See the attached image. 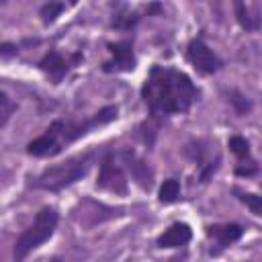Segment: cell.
Segmentation results:
<instances>
[{"label": "cell", "instance_id": "cell-4", "mask_svg": "<svg viewBox=\"0 0 262 262\" xmlns=\"http://www.w3.org/2000/svg\"><path fill=\"white\" fill-rule=\"evenodd\" d=\"M57 221H59V213L53 207H43L35 215L33 223L16 237V242H14V262H20L27 254H31L35 248L45 244L53 235V231L57 227Z\"/></svg>", "mask_w": 262, "mask_h": 262}, {"label": "cell", "instance_id": "cell-2", "mask_svg": "<svg viewBox=\"0 0 262 262\" xmlns=\"http://www.w3.org/2000/svg\"><path fill=\"white\" fill-rule=\"evenodd\" d=\"M119 108L115 104L102 106L98 113H94L88 119L82 121H66V119H55L43 135L35 137L33 141L27 143V154L33 158H53L57 154L63 151V147H68L70 143H74L76 139L88 135L92 129L102 127L111 121L117 119Z\"/></svg>", "mask_w": 262, "mask_h": 262}, {"label": "cell", "instance_id": "cell-7", "mask_svg": "<svg viewBox=\"0 0 262 262\" xmlns=\"http://www.w3.org/2000/svg\"><path fill=\"white\" fill-rule=\"evenodd\" d=\"M111 51V59L102 63V72H133L137 66L135 53H133V41H117L106 45Z\"/></svg>", "mask_w": 262, "mask_h": 262}, {"label": "cell", "instance_id": "cell-5", "mask_svg": "<svg viewBox=\"0 0 262 262\" xmlns=\"http://www.w3.org/2000/svg\"><path fill=\"white\" fill-rule=\"evenodd\" d=\"M96 188L102 190H111L117 194H127V178L125 172L121 170V166L115 164V156L108 149L100 162V172L96 178Z\"/></svg>", "mask_w": 262, "mask_h": 262}, {"label": "cell", "instance_id": "cell-14", "mask_svg": "<svg viewBox=\"0 0 262 262\" xmlns=\"http://www.w3.org/2000/svg\"><path fill=\"white\" fill-rule=\"evenodd\" d=\"M227 100H229V104L233 106V111H235L239 117H244V115H248V113L252 111V102H250L248 96L242 94L239 90H229V92H227Z\"/></svg>", "mask_w": 262, "mask_h": 262}, {"label": "cell", "instance_id": "cell-18", "mask_svg": "<svg viewBox=\"0 0 262 262\" xmlns=\"http://www.w3.org/2000/svg\"><path fill=\"white\" fill-rule=\"evenodd\" d=\"M63 8H66V4H61V2H47V4L41 6L39 14H41V18H43L45 25H51L63 12Z\"/></svg>", "mask_w": 262, "mask_h": 262}, {"label": "cell", "instance_id": "cell-1", "mask_svg": "<svg viewBox=\"0 0 262 262\" xmlns=\"http://www.w3.org/2000/svg\"><path fill=\"white\" fill-rule=\"evenodd\" d=\"M199 94V88L184 72L164 66H154L141 86V98L154 117L186 113Z\"/></svg>", "mask_w": 262, "mask_h": 262}, {"label": "cell", "instance_id": "cell-16", "mask_svg": "<svg viewBox=\"0 0 262 262\" xmlns=\"http://www.w3.org/2000/svg\"><path fill=\"white\" fill-rule=\"evenodd\" d=\"M18 104L6 94V92H0V129L10 121V117L16 113Z\"/></svg>", "mask_w": 262, "mask_h": 262}, {"label": "cell", "instance_id": "cell-6", "mask_svg": "<svg viewBox=\"0 0 262 262\" xmlns=\"http://www.w3.org/2000/svg\"><path fill=\"white\" fill-rule=\"evenodd\" d=\"M186 59L194 66L196 72L209 76L215 74L221 68V59L215 55V51L203 41V39H192L186 47Z\"/></svg>", "mask_w": 262, "mask_h": 262}, {"label": "cell", "instance_id": "cell-8", "mask_svg": "<svg viewBox=\"0 0 262 262\" xmlns=\"http://www.w3.org/2000/svg\"><path fill=\"white\" fill-rule=\"evenodd\" d=\"M207 235L215 242V248H211V254L219 256L227 246H231L244 235V227L237 223H217L207 227Z\"/></svg>", "mask_w": 262, "mask_h": 262}, {"label": "cell", "instance_id": "cell-20", "mask_svg": "<svg viewBox=\"0 0 262 262\" xmlns=\"http://www.w3.org/2000/svg\"><path fill=\"white\" fill-rule=\"evenodd\" d=\"M16 51H18V47L14 43H2L0 45V55L2 57H12V55H16Z\"/></svg>", "mask_w": 262, "mask_h": 262}, {"label": "cell", "instance_id": "cell-17", "mask_svg": "<svg viewBox=\"0 0 262 262\" xmlns=\"http://www.w3.org/2000/svg\"><path fill=\"white\" fill-rule=\"evenodd\" d=\"M233 194H235L242 203H246L254 215H262V196L252 194V192H244V190H239V188H233Z\"/></svg>", "mask_w": 262, "mask_h": 262}, {"label": "cell", "instance_id": "cell-19", "mask_svg": "<svg viewBox=\"0 0 262 262\" xmlns=\"http://www.w3.org/2000/svg\"><path fill=\"white\" fill-rule=\"evenodd\" d=\"M139 20V16L137 14H115L113 16V27L115 29H121V31H127V29H131V27H135V23Z\"/></svg>", "mask_w": 262, "mask_h": 262}, {"label": "cell", "instance_id": "cell-10", "mask_svg": "<svg viewBox=\"0 0 262 262\" xmlns=\"http://www.w3.org/2000/svg\"><path fill=\"white\" fill-rule=\"evenodd\" d=\"M121 158H123L127 170L131 172L133 180H135L143 190H149L151 184H154V170L149 168V164H147L143 158H139L133 149H123Z\"/></svg>", "mask_w": 262, "mask_h": 262}, {"label": "cell", "instance_id": "cell-21", "mask_svg": "<svg viewBox=\"0 0 262 262\" xmlns=\"http://www.w3.org/2000/svg\"><path fill=\"white\" fill-rule=\"evenodd\" d=\"M162 10V6L160 4H151L149 8H147V14H151V12H160Z\"/></svg>", "mask_w": 262, "mask_h": 262}, {"label": "cell", "instance_id": "cell-13", "mask_svg": "<svg viewBox=\"0 0 262 262\" xmlns=\"http://www.w3.org/2000/svg\"><path fill=\"white\" fill-rule=\"evenodd\" d=\"M178 196H180V182L176 180V178H168V180H164V184L160 186V203H164V205H170V203H174V201H178Z\"/></svg>", "mask_w": 262, "mask_h": 262}, {"label": "cell", "instance_id": "cell-15", "mask_svg": "<svg viewBox=\"0 0 262 262\" xmlns=\"http://www.w3.org/2000/svg\"><path fill=\"white\" fill-rule=\"evenodd\" d=\"M235 14H237V23L246 29V31H256L258 29V16H250V10L244 2H235Z\"/></svg>", "mask_w": 262, "mask_h": 262}, {"label": "cell", "instance_id": "cell-9", "mask_svg": "<svg viewBox=\"0 0 262 262\" xmlns=\"http://www.w3.org/2000/svg\"><path fill=\"white\" fill-rule=\"evenodd\" d=\"M227 145H229V151L239 162V166H235V174L237 176H254L258 172V166H256V160L252 158L248 139L242 135H233V137H229Z\"/></svg>", "mask_w": 262, "mask_h": 262}, {"label": "cell", "instance_id": "cell-3", "mask_svg": "<svg viewBox=\"0 0 262 262\" xmlns=\"http://www.w3.org/2000/svg\"><path fill=\"white\" fill-rule=\"evenodd\" d=\"M92 156L94 151H86L82 156H74L68 158L66 162L47 166L39 176H35L31 180L33 188H41V190H49V192H59L68 186H72L74 182L82 180L92 164Z\"/></svg>", "mask_w": 262, "mask_h": 262}, {"label": "cell", "instance_id": "cell-12", "mask_svg": "<svg viewBox=\"0 0 262 262\" xmlns=\"http://www.w3.org/2000/svg\"><path fill=\"white\" fill-rule=\"evenodd\" d=\"M192 237V229L188 223H172L160 237H158V246L160 248H180V246H186Z\"/></svg>", "mask_w": 262, "mask_h": 262}, {"label": "cell", "instance_id": "cell-11", "mask_svg": "<svg viewBox=\"0 0 262 262\" xmlns=\"http://www.w3.org/2000/svg\"><path fill=\"white\" fill-rule=\"evenodd\" d=\"M39 70L51 80V84H59L63 78H66V74H68V70H70V61L59 53V51H47L41 59H39Z\"/></svg>", "mask_w": 262, "mask_h": 262}]
</instances>
